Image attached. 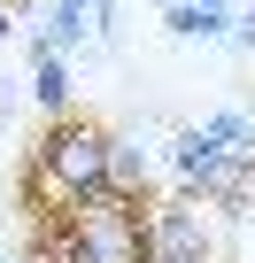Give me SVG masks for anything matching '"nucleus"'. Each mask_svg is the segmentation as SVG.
I'll return each mask as SVG.
<instances>
[{"label": "nucleus", "mask_w": 255, "mask_h": 263, "mask_svg": "<svg viewBox=\"0 0 255 263\" xmlns=\"http://www.w3.org/2000/svg\"><path fill=\"white\" fill-rule=\"evenodd\" d=\"M108 178H116V132L101 124V116H54L47 132H39V147H31V171H24V201L31 209H47V201H93V194H108Z\"/></svg>", "instance_id": "nucleus-1"}, {"label": "nucleus", "mask_w": 255, "mask_h": 263, "mask_svg": "<svg viewBox=\"0 0 255 263\" xmlns=\"http://www.w3.org/2000/svg\"><path fill=\"white\" fill-rule=\"evenodd\" d=\"M170 39H232V24L217 8H193V0H170V16H163Z\"/></svg>", "instance_id": "nucleus-2"}, {"label": "nucleus", "mask_w": 255, "mask_h": 263, "mask_svg": "<svg viewBox=\"0 0 255 263\" xmlns=\"http://www.w3.org/2000/svg\"><path fill=\"white\" fill-rule=\"evenodd\" d=\"M31 54H39V101L62 116V108H70V62H62V54H47V47H31Z\"/></svg>", "instance_id": "nucleus-3"}, {"label": "nucleus", "mask_w": 255, "mask_h": 263, "mask_svg": "<svg viewBox=\"0 0 255 263\" xmlns=\"http://www.w3.org/2000/svg\"><path fill=\"white\" fill-rule=\"evenodd\" d=\"M232 47H240V54H255V8L240 16V31H232Z\"/></svg>", "instance_id": "nucleus-4"}, {"label": "nucleus", "mask_w": 255, "mask_h": 263, "mask_svg": "<svg viewBox=\"0 0 255 263\" xmlns=\"http://www.w3.org/2000/svg\"><path fill=\"white\" fill-rule=\"evenodd\" d=\"M8 31H16V16H8V8H0V39H8Z\"/></svg>", "instance_id": "nucleus-5"}, {"label": "nucleus", "mask_w": 255, "mask_h": 263, "mask_svg": "<svg viewBox=\"0 0 255 263\" xmlns=\"http://www.w3.org/2000/svg\"><path fill=\"white\" fill-rule=\"evenodd\" d=\"M0 263H16V255H0Z\"/></svg>", "instance_id": "nucleus-6"}]
</instances>
